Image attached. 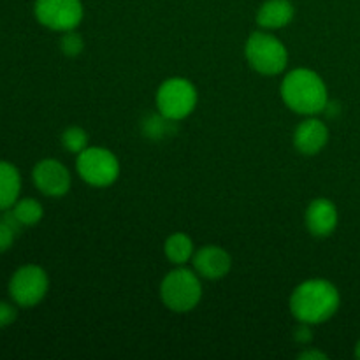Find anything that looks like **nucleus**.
<instances>
[{"label":"nucleus","instance_id":"6","mask_svg":"<svg viewBox=\"0 0 360 360\" xmlns=\"http://www.w3.org/2000/svg\"><path fill=\"white\" fill-rule=\"evenodd\" d=\"M197 105V88L185 77H169L157 91V108L160 116L179 122L193 112Z\"/></svg>","mask_w":360,"mask_h":360},{"label":"nucleus","instance_id":"7","mask_svg":"<svg viewBox=\"0 0 360 360\" xmlns=\"http://www.w3.org/2000/svg\"><path fill=\"white\" fill-rule=\"evenodd\" d=\"M49 278L42 267L28 264L11 276L9 295L20 308H34L46 297Z\"/></svg>","mask_w":360,"mask_h":360},{"label":"nucleus","instance_id":"22","mask_svg":"<svg viewBox=\"0 0 360 360\" xmlns=\"http://www.w3.org/2000/svg\"><path fill=\"white\" fill-rule=\"evenodd\" d=\"M301 360H326L327 355L320 350H306L299 355Z\"/></svg>","mask_w":360,"mask_h":360},{"label":"nucleus","instance_id":"14","mask_svg":"<svg viewBox=\"0 0 360 360\" xmlns=\"http://www.w3.org/2000/svg\"><path fill=\"white\" fill-rule=\"evenodd\" d=\"M21 176L11 162L0 160V211L11 210L20 199Z\"/></svg>","mask_w":360,"mask_h":360},{"label":"nucleus","instance_id":"21","mask_svg":"<svg viewBox=\"0 0 360 360\" xmlns=\"http://www.w3.org/2000/svg\"><path fill=\"white\" fill-rule=\"evenodd\" d=\"M295 340H297L299 343H309V341H311V330H309L308 323H301V327H299L297 333H295Z\"/></svg>","mask_w":360,"mask_h":360},{"label":"nucleus","instance_id":"12","mask_svg":"<svg viewBox=\"0 0 360 360\" xmlns=\"http://www.w3.org/2000/svg\"><path fill=\"white\" fill-rule=\"evenodd\" d=\"M306 227L315 238H327L333 234L340 221L338 207L329 199H315L306 210Z\"/></svg>","mask_w":360,"mask_h":360},{"label":"nucleus","instance_id":"11","mask_svg":"<svg viewBox=\"0 0 360 360\" xmlns=\"http://www.w3.org/2000/svg\"><path fill=\"white\" fill-rule=\"evenodd\" d=\"M329 141V129L316 116H308L297 125L294 132V146L302 155H316L326 148Z\"/></svg>","mask_w":360,"mask_h":360},{"label":"nucleus","instance_id":"10","mask_svg":"<svg viewBox=\"0 0 360 360\" xmlns=\"http://www.w3.org/2000/svg\"><path fill=\"white\" fill-rule=\"evenodd\" d=\"M193 271L204 280L217 281L229 274L232 267V259L221 246L207 245L193 253Z\"/></svg>","mask_w":360,"mask_h":360},{"label":"nucleus","instance_id":"17","mask_svg":"<svg viewBox=\"0 0 360 360\" xmlns=\"http://www.w3.org/2000/svg\"><path fill=\"white\" fill-rule=\"evenodd\" d=\"M21 224L16 220L14 213L11 210H6V213L0 217V253L7 252L14 245V239L20 234Z\"/></svg>","mask_w":360,"mask_h":360},{"label":"nucleus","instance_id":"13","mask_svg":"<svg viewBox=\"0 0 360 360\" xmlns=\"http://www.w3.org/2000/svg\"><path fill=\"white\" fill-rule=\"evenodd\" d=\"M295 9L290 0H266L259 7L257 23L262 30H278L294 20Z\"/></svg>","mask_w":360,"mask_h":360},{"label":"nucleus","instance_id":"15","mask_svg":"<svg viewBox=\"0 0 360 360\" xmlns=\"http://www.w3.org/2000/svg\"><path fill=\"white\" fill-rule=\"evenodd\" d=\"M164 252L174 266H185L186 262H192L195 248H193V241L190 239V236L183 234V232H174L165 239Z\"/></svg>","mask_w":360,"mask_h":360},{"label":"nucleus","instance_id":"1","mask_svg":"<svg viewBox=\"0 0 360 360\" xmlns=\"http://www.w3.org/2000/svg\"><path fill=\"white\" fill-rule=\"evenodd\" d=\"M341 295L336 285L315 278L299 285L290 295V311L301 323L319 326L336 315Z\"/></svg>","mask_w":360,"mask_h":360},{"label":"nucleus","instance_id":"9","mask_svg":"<svg viewBox=\"0 0 360 360\" xmlns=\"http://www.w3.org/2000/svg\"><path fill=\"white\" fill-rule=\"evenodd\" d=\"M32 179L39 192L48 197H63L72 185L69 169L55 158H44L37 162L32 171Z\"/></svg>","mask_w":360,"mask_h":360},{"label":"nucleus","instance_id":"16","mask_svg":"<svg viewBox=\"0 0 360 360\" xmlns=\"http://www.w3.org/2000/svg\"><path fill=\"white\" fill-rule=\"evenodd\" d=\"M11 211H13L16 220L21 224V227L37 225L42 220V217H44V210H42L41 202L30 199V197L28 199H18L16 204L11 207Z\"/></svg>","mask_w":360,"mask_h":360},{"label":"nucleus","instance_id":"8","mask_svg":"<svg viewBox=\"0 0 360 360\" xmlns=\"http://www.w3.org/2000/svg\"><path fill=\"white\" fill-rule=\"evenodd\" d=\"M34 13L42 27L69 32L79 27L84 11L81 0H35Z\"/></svg>","mask_w":360,"mask_h":360},{"label":"nucleus","instance_id":"18","mask_svg":"<svg viewBox=\"0 0 360 360\" xmlns=\"http://www.w3.org/2000/svg\"><path fill=\"white\" fill-rule=\"evenodd\" d=\"M62 144L67 151L79 155L84 148H88L86 130H83L81 127H69L67 130H63Z\"/></svg>","mask_w":360,"mask_h":360},{"label":"nucleus","instance_id":"19","mask_svg":"<svg viewBox=\"0 0 360 360\" xmlns=\"http://www.w3.org/2000/svg\"><path fill=\"white\" fill-rule=\"evenodd\" d=\"M84 48V42L81 39L79 34H76L74 30L63 32V37L60 41V49L63 51V55L67 56H77Z\"/></svg>","mask_w":360,"mask_h":360},{"label":"nucleus","instance_id":"5","mask_svg":"<svg viewBox=\"0 0 360 360\" xmlns=\"http://www.w3.org/2000/svg\"><path fill=\"white\" fill-rule=\"evenodd\" d=\"M76 169L84 183L97 188L111 186L120 176V162L111 150L102 146H88L77 155Z\"/></svg>","mask_w":360,"mask_h":360},{"label":"nucleus","instance_id":"23","mask_svg":"<svg viewBox=\"0 0 360 360\" xmlns=\"http://www.w3.org/2000/svg\"><path fill=\"white\" fill-rule=\"evenodd\" d=\"M355 357L360 359V340H359V343L355 345Z\"/></svg>","mask_w":360,"mask_h":360},{"label":"nucleus","instance_id":"4","mask_svg":"<svg viewBox=\"0 0 360 360\" xmlns=\"http://www.w3.org/2000/svg\"><path fill=\"white\" fill-rule=\"evenodd\" d=\"M250 67L264 76H276L287 69L288 51L283 42L267 30L253 32L245 44Z\"/></svg>","mask_w":360,"mask_h":360},{"label":"nucleus","instance_id":"2","mask_svg":"<svg viewBox=\"0 0 360 360\" xmlns=\"http://www.w3.org/2000/svg\"><path fill=\"white\" fill-rule=\"evenodd\" d=\"M280 94L288 109L302 116H316L326 111L329 91L322 77L311 69H294L281 81Z\"/></svg>","mask_w":360,"mask_h":360},{"label":"nucleus","instance_id":"3","mask_svg":"<svg viewBox=\"0 0 360 360\" xmlns=\"http://www.w3.org/2000/svg\"><path fill=\"white\" fill-rule=\"evenodd\" d=\"M160 297L165 308L174 313H188L202 299V283L200 276L185 266L165 274L160 283Z\"/></svg>","mask_w":360,"mask_h":360},{"label":"nucleus","instance_id":"20","mask_svg":"<svg viewBox=\"0 0 360 360\" xmlns=\"http://www.w3.org/2000/svg\"><path fill=\"white\" fill-rule=\"evenodd\" d=\"M16 320V308L6 301H0V329L11 326Z\"/></svg>","mask_w":360,"mask_h":360}]
</instances>
